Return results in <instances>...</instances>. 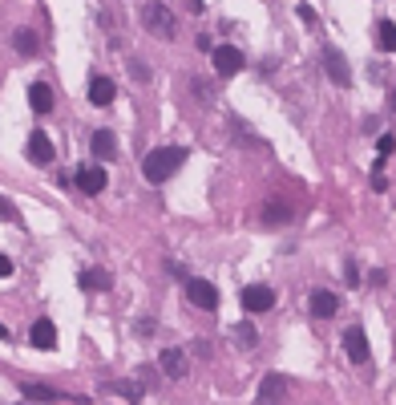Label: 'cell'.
<instances>
[{
	"mask_svg": "<svg viewBox=\"0 0 396 405\" xmlns=\"http://www.w3.org/2000/svg\"><path fill=\"white\" fill-rule=\"evenodd\" d=\"M388 110H392V114H396V89H392V93H388Z\"/></svg>",
	"mask_w": 396,
	"mask_h": 405,
	"instance_id": "f1b7e54d",
	"label": "cell"
},
{
	"mask_svg": "<svg viewBox=\"0 0 396 405\" xmlns=\"http://www.w3.org/2000/svg\"><path fill=\"white\" fill-rule=\"evenodd\" d=\"M308 304H311V317H316V320H332V317H335V308H340V300H335L328 288H316Z\"/></svg>",
	"mask_w": 396,
	"mask_h": 405,
	"instance_id": "7c38bea8",
	"label": "cell"
},
{
	"mask_svg": "<svg viewBox=\"0 0 396 405\" xmlns=\"http://www.w3.org/2000/svg\"><path fill=\"white\" fill-rule=\"evenodd\" d=\"M243 65H247V57H243L235 45H219V49H214V73L219 77H235Z\"/></svg>",
	"mask_w": 396,
	"mask_h": 405,
	"instance_id": "5b68a950",
	"label": "cell"
},
{
	"mask_svg": "<svg viewBox=\"0 0 396 405\" xmlns=\"http://www.w3.org/2000/svg\"><path fill=\"white\" fill-rule=\"evenodd\" d=\"M344 349H348V361H352V365H364V361H368V337H364L360 324H352V329L344 332Z\"/></svg>",
	"mask_w": 396,
	"mask_h": 405,
	"instance_id": "9c48e42d",
	"label": "cell"
},
{
	"mask_svg": "<svg viewBox=\"0 0 396 405\" xmlns=\"http://www.w3.org/2000/svg\"><path fill=\"white\" fill-rule=\"evenodd\" d=\"M243 308H247L251 317L271 312L275 308V288H267V284H247V288H243Z\"/></svg>",
	"mask_w": 396,
	"mask_h": 405,
	"instance_id": "277c9868",
	"label": "cell"
},
{
	"mask_svg": "<svg viewBox=\"0 0 396 405\" xmlns=\"http://www.w3.org/2000/svg\"><path fill=\"white\" fill-rule=\"evenodd\" d=\"M287 219H291V207H283V202H271V207L263 211V223H271V227H283Z\"/></svg>",
	"mask_w": 396,
	"mask_h": 405,
	"instance_id": "44dd1931",
	"label": "cell"
},
{
	"mask_svg": "<svg viewBox=\"0 0 396 405\" xmlns=\"http://www.w3.org/2000/svg\"><path fill=\"white\" fill-rule=\"evenodd\" d=\"M89 146H93L98 158H113V154H118V138H113L110 130H98V134L89 138Z\"/></svg>",
	"mask_w": 396,
	"mask_h": 405,
	"instance_id": "e0dca14e",
	"label": "cell"
},
{
	"mask_svg": "<svg viewBox=\"0 0 396 405\" xmlns=\"http://www.w3.org/2000/svg\"><path fill=\"white\" fill-rule=\"evenodd\" d=\"M158 365H162V373H166V377H174V381L186 377V369H190V365H186V353H182V349H162Z\"/></svg>",
	"mask_w": 396,
	"mask_h": 405,
	"instance_id": "4fadbf2b",
	"label": "cell"
},
{
	"mask_svg": "<svg viewBox=\"0 0 396 405\" xmlns=\"http://www.w3.org/2000/svg\"><path fill=\"white\" fill-rule=\"evenodd\" d=\"M21 393H25L28 401H61V393L49 389V385H37V381H25V385H21Z\"/></svg>",
	"mask_w": 396,
	"mask_h": 405,
	"instance_id": "ac0fdd59",
	"label": "cell"
},
{
	"mask_svg": "<svg viewBox=\"0 0 396 405\" xmlns=\"http://www.w3.org/2000/svg\"><path fill=\"white\" fill-rule=\"evenodd\" d=\"M81 288L85 292H105L110 288V272H105V267H85V272H81Z\"/></svg>",
	"mask_w": 396,
	"mask_h": 405,
	"instance_id": "2e32d148",
	"label": "cell"
},
{
	"mask_svg": "<svg viewBox=\"0 0 396 405\" xmlns=\"http://www.w3.org/2000/svg\"><path fill=\"white\" fill-rule=\"evenodd\" d=\"M323 73L332 77L335 86H352V69H348V61H344V53H340V49L323 53Z\"/></svg>",
	"mask_w": 396,
	"mask_h": 405,
	"instance_id": "52a82bcc",
	"label": "cell"
},
{
	"mask_svg": "<svg viewBox=\"0 0 396 405\" xmlns=\"http://www.w3.org/2000/svg\"><path fill=\"white\" fill-rule=\"evenodd\" d=\"M376 45L384 53H396V25L392 21H376Z\"/></svg>",
	"mask_w": 396,
	"mask_h": 405,
	"instance_id": "d6986e66",
	"label": "cell"
},
{
	"mask_svg": "<svg viewBox=\"0 0 396 405\" xmlns=\"http://www.w3.org/2000/svg\"><path fill=\"white\" fill-rule=\"evenodd\" d=\"M77 187L85 190V195H101V190H105V170L93 166V163L77 166Z\"/></svg>",
	"mask_w": 396,
	"mask_h": 405,
	"instance_id": "8fae6325",
	"label": "cell"
},
{
	"mask_svg": "<svg viewBox=\"0 0 396 405\" xmlns=\"http://www.w3.org/2000/svg\"><path fill=\"white\" fill-rule=\"evenodd\" d=\"M0 337H9V329H4V324H0Z\"/></svg>",
	"mask_w": 396,
	"mask_h": 405,
	"instance_id": "f546056e",
	"label": "cell"
},
{
	"mask_svg": "<svg viewBox=\"0 0 396 405\" xmlns=\"http://www.w3.org/2000/svg\"><path fill=\"white\" fill-rule=\"evenodd\" d=\"M259 405H287V377L283 373H267V377H263Z\"/></svg>",
	"mask_w": 396,
	"mask_h": 405,
	"instance_id": "8992f818",
	"label": "cell"
},
{
	"mask_svg": "<svg viewBox=\"0 0 396 405\" xmlns=\"http://www.w3.org/2000/svg\"><path fill=\"white\" fill-rule=\"evenodd\" d=\"M118 98V86H113L110 77H89V101H93V106H110V101Z\"/></svg>",
	"mask_w": 396,
	"mask_h": 405,
	"instance_id": "5bb4252c",
	"label": "cell"
},
{
	"mask_svg": "<svg viewBox=\"0 0 396 405\" xmlns=\"http://www.w3.org/2000/svg\"><path fill=\"white\" fill-rule=\"evenodd\" d=\"M28 106H33L37 114H49L53 110V89L45 86V81H33V86H28Z\"/></svg>",
	"mask_w": 396,
	"mask_h": 405,
	"instance_id": "9a60e30c",
	"label": "cell"
},
{
	"mask_svg": "<svg viewBox=\"0 0 396 405\" xmlns=\"http://www.w3.org/2000/svg\"><path fill=\"white\" fill-rule=\"evenodd\" d=\"M182 163H186L182 146H158V150H150L146 158H142V175H146L150 183H166Z\"/></svg>",
	"mask_w": 396,
	"mask_h": 405,
	"instance_id": "6da1fadb",
	"label": "cell"
},
{
	"mask_svg": "<svg viewBox=\"0 0 396 405\" xmlns=\"http://www.w3.org/2000/svg\"><path fill=\"white\" fill-rule=\"evenodd\" d=\"M13 45H16V53L33 57V53H37V33H33V29H16V33H13Z\"/></svg>",
	"mask_w": 396,
	"mask_h": 405,
	"instance_id": "ffe728a7",
	"label": "cell"
},
{
	"mask_svg": "<svg viewBox=\"0 0 396 405\" xmlns=\"http://www.w3.org/2000/svg\"><path fill=\"white\" fill-rule=\"evenodd\" d=\"M376 150H380L376 158H380V163H388V154L396 150V138H392V134H380V138H376Z\"/></svg>",
	"mask_w": 396,
	"mask_h": 405,
	"instance_id": "603a6c76",
	"label": "cell"
},
{
	"mask_svg": "<svg viewBox=\"0 0 396 405\" xmlns=\"http://www.w3.org/2000/svg\"><path fill=\"white\" fill-rule=\"evenodd\" d=\"M344 276H348V284H352V288H356V284H360V272H356V264H352V260H348V264H344Z\"/></svg>",
	"mask_w": 396,
	"mask_h": 405,
	"instance_id": "d4e9b609",
	"label": "cell"
},
{
	"mask_svg": "<svg viewBox=\"0 0 396 405\" xmlns=\"http://www.w3.org/2000/svg\"><path fill=\"white\" fill-rule=\"evenodd\" d=\"M142 25H146L154 37L174 41V16H170V9H166V4H158V0L142 4Z\"/></svg>",
	"mask_w": 396,
	"mask_h": 405,
	"instance_id": "7a4b0ae2",
	"label": "cell"
},
{
	"mask_svg": "<svg viewBox=\"0 0 396 405\" xmlns=\"http://www.w3.org/2000/svg\"><path fill=\"white\" fill-rule=\"evenodd\" d=\"M53 142H49V134H41V130H33L28 134V163H37V166H49L53 163Z\"/></svg>",
	"mask_w": 396,
	"mask_h": 405,
	"instance_id": "30bf717a",
	"label": "cell"
},
{
	"mask_svg": "<svg viewBox=\"0 0 396 405\" xmlns=\"http://www.w3.org/2000/svg\"><path fill=\"white\" fill-rule=\"evenodd\" d=\"M0 215H4V219H16V211H13V207H9L4 199H0Z\"/></svg>",
	"mask_w": 396,
	"mask_h": 405,
	"instance_id": "4316f807",
	"label": "cell"
},
{
	"mask_svg": "<svg viewBox=\"0 0 396 405\" xmlns=\"http://www.w3.org/2000/svg\"><path fill=\"white\" fill-rule=\"evenodd\" d=\"M28 341H33V349H57V324H53L49 317H41V320H33V329H28Z\"/></svg>",
	"mask_w": 396,
	"mask_h": 405,
	"instance_id": "ba28073f",
	"label": "cell"
},
{
	"mask_svg": "<svg viewBox=\"0 0 396 405\" xmlns=\"http://www.w3.org/2000/svg\"><path fill=\"white\" fill-rule=\"evenodd\" d=\"M4 276H13V260H9V255H0V280Z\"/></svg>",
	"mask_w": 396,
	"mask_h": 405,
	"instance_id": "484cf974",
	"label": "cell"
},
{
	"mask_svg": "<svg viewBox=\"0 0 396 405\" xmlns=\"http://www.w3.org/2000/svg\"><path fill=\"white\" fill-rule=\"evenodd\" d=\"M110 389L113 393H122V397H130V401H142V389H137V385H130V381H110Z\"/></svg>",
	"mask_w": 396,
	"mask_h": 405,
	"instance_id": "7402d4cb",
	"label": "cell"
},
{
	"mask_svg": "<svg viewBox=\"0 0 396 405\" xmlns=\"http://www.w3.org/2000/svg\"><path fill=\"white\" fill-rule=\"evenodd\" d=\"M186 300L194 304V308H219V288H214L211 280H198V276H190L186 280Z\"/></svg>",
	"mask_w": 396,
	"mask_h": 405,
	"instance_id": "3957f363",
	"label": "cell"
},
{
	"mask_svg": "<svg viewBox=\"0 0 396 405\" xmlns=\"http://www.w3.org/2000/svg\"><path fill=\"white\" fill-rule=\"evenodd\" d=\"M235 337H239V341H243V344H247V349H255V329H251L247 320H243V324H239V329H235Z\"/></svg>",
	"mask_w": 396,
	"mask_h": 405,
	"instance_id": "cb8c5ba5",
	"label": "cell"
},
{
	"mask_svg": "<svg viewBox=\"0 0 396 405\" xmlns=\"http://www.w3.org/2000/svg\"><path fill=\"white\" fill-rule=\"evenodd\" d=\"M186 9H190V13H202V0H182Z\"/></svg>",
	"mask_w": 396,
	"mask_h": 405,
	"instance_id": "83f0119b",
	"label": "cell"
}]
</instances>
